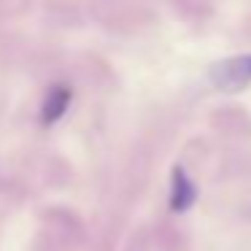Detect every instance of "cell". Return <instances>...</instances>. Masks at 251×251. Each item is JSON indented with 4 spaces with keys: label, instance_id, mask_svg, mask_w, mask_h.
Instances as JSON below:
<instances>
[{
    "label": "cell",
    "instance_id": "cell-2",
    "mask_svg": "<svg viewBox=\"0 0 251 251\" xmlns=\"http://www.w3.org/2000/svg\"><path fill=\"white\" fill-rule=\"evenodd\" d=\"M197 200V186L184 168H173V178H170V211L173 213H186Z\"/></svg>",
    "mask_w": 251,
    "mask_h": 251
},
{
    "label": "cell",
    "instance_id": "cell-1",
    "mask_svg": "<svg viewBox=\"0 0 251 251\" xmlns=\"http://www.w3.org/2000/svg\"><path fill=\"white\" fill-rule=\"evenodd\" d=\"M213 87H219L222 92H238V89L251 84V54L243 57H229V60L213 65L211 71Z\"/></svg>",
    "mask_w": 251,
    "mask_h": 251
},
{
    "label": "cell",
    "instance_id": "cell-3",
    "mask_svg": "<svg viewBox=\"0 0 251 251\" xmlns=\"http://www.w3.org/2000/svg\"><path fill=\"white\" fill-rule=\"evenodd\" d=\"M68 105H71V89H68L65 84L51 87L44 98V105H41V125L49 127V125H54V122H60L62 114L68 111Z\"/></svg>",
    "mask_w": 251,
    "mask_h": 251
}]
</instances>
